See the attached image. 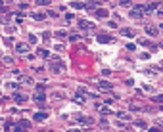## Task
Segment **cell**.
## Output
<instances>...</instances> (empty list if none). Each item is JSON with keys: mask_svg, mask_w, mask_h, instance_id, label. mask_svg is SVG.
<instances>
[{"mask_svg": "<svg viewBox=\"0 0 163 132\" xmlns=\"http://www.w3.org/2000/svg\"><path fill=\"white\" fill-rule=\"evenodd\" d=\"M52 98H54V100H62L63 94H62V92H52Z\"/></svg>", "mask_w": 163, "mask_h": 132, "instance_id": "d6986e66", "label": "cell"}, {"mask_svg": "<svg viewBox=\"0 0 163 132\" xmlns=\"http://www.w3.org/2000/svg\"><path fill=\"white\" fill-rule=\"evenodd\" d=\"M117 117H119L121 121H131V115L125 113V111H117Z\"/></svg>", "mask_w": 163, "mask_h": 132, "instance_id": "8fae6325", "label": "cell"}, {"mask_svg": "<svg viewBox=\"0 0 163 132\" xmlns=\"http://www.w3.org/2000/svg\"><path fill=\"white\" fill-rule=\"evenodd\" d=\"M92 6H100V0H90L86 8H92Z\"/></svg>", "mask_w": 163, "mask_h": 132, "instance_id": "7402d4cb", "label": "cell"}, {"mask_svg": "<svg viewBox=\"0 0 163 132\" xmlns=\"http://www.w3.org/2000/svg\"><path fill=\"white\" fill-rule=\"evenodd\" d=\"M134 124H136V126H140V128H146V123H144V121H140V119L134 121Z\"/></svg>", "mask_w": 163, "mask_h": 132, "instance_id": "603a6c76", "label": "cell"}, {"mask_svg": "<svg viewBox=\"0 0 163 132\" xmlns=\"http://www.w3.org/2000/svg\"><path fill=\"white\" fill-rule=\"evenodd\" d=\"M38 6H44V4H50V0H37Z\"/></svg>", "mask_w": 163, "mask_h": 132, "instance_id": "cb8c5ba5", "label": "cell"}, {"mask_svg": "<svg viewBox=\"0 0 163 132\" xmlns=\"http://www.w3.org/2000/svg\"><path fill=\"white\" fill-rule=\"evenodd\" d=\"M44 17H46V13H33V19H37V21H42Z\"/></svg>", "mask_w": 163, "mask_h": 132, "instance_id": "9a60e30c", "label": "cell"}, {"mask_svg": "<svg viewBox=\"0 0 163 132\" xmlns=\"http://www.w3.org/2000/svg\"><path fill=\"white\" fill-rule=\"evenodd\" d=\"M146 33L150 36H157V27H154V25H146Z\"/></svg>", "mask_w": 163, "mask_h": 132, "instance_id": "52a82bcc", "label": "cell"}, {"mask_svg": "<svg viewBox=\"0 0 163 132\" xmlns=\"http://www.w3.org/2000/svg\"><path fill=\"white\" fill-rule=\"evenodd\" d=\"M56 36H65V31H56Z\"/></svg>", "mask_w": 163, "mask_h": 132, "instance_id": "d4e9b609", "label": "cell"}, {"mask_svg": "<svg viewBox=\"0 0 163 132\" xmlns=\"http://www.w3.org/2000/svg\"><path fill=\"white\" fill-rule=\"evenodd\" d=\"M19 79L25 82V84H33V79H31V77H21V75H19Z\"/></svg>", "mask_w": 163, "mask_h": 132, "instance_id": "e0dca14e", "label": "cell"}, {"mask_svg": "<svg viewBox=\"0 0 163 132\" xmlns=\"http://www.w3.org/2000/svg\"><path fill=\"white\" fill-rule=\"evenodd\" d=\"M71 8L81 10V8H86V4H83V2H71Z\"/></svg>", "mask_w": 163, "mask_h": 132, "instance_id": "5bb4252c", "label": "cell"}, {"mask_svg": "<svg viewBox=\"0 0 163 132\" xmlns=\"http://www.w3.org/2000/svg\"><path fill=\"white\" fill-rule=\"evenodd\" d=\"M17 124H19V126H23V128H29V126H31V123H29V121H19Z\"/></svg>", "mask_w": 163, "mask_h": 132, "instance_id": "ffe728a7", "label": "cell"}, {"mask_svg": "<svg viewBox=\"0 0 163 132\" xmlns=\"http://www.w3.org/2000/svg\"><path fill=\"white\" fill-rule=\"evenodd\" d=\"M96 86L100 88V90H104V92H110L111 88H113V86H111V82H107V80H98V82H96Z\"/></svg>", "mask_w": 163, "mask_h": 132, "instance_id": "3957f363", "label": "cell"}, {"mask_svg": "<svg viewBox=\"0 0 163 132\" xmlns=\"http://www.w3.org/2000/svg\"><path fill=\"white\" fill-rule=\"evenodd\" d=\"M29 42H37V36H35V35H29Z\"/></svg>", "mask_w": 163, "mask_h": 132, "instance_id": "484cf974", "label": "cell"}, {"mask_svg": "<svg viewBox=\"0 0 163 132\" xmlns=\"http://www.w3.org/2000/svg\"><path fill=\"white\" fill-rule=\"evenodd\" d=\"M121 35L123 36H134V31L132 29H121Z\"/></svg>", "mask_w": 163, "mask_h": 132, "instance_id": "7c38bea8", "label": "cell"}, {"mask_svg": "<svg viewBox=\"0 0 163 132\" xmlns=\"http://www.w3.org/2000/svg\"><path fill=\"white\" fill-rule=\"evenodd\" d=\"M154 101H163V96H155V98H154Z\"/></svg>", "mask_w": 163, "mask_h": 132, "instance_id": "4316f807", "label": "cell"}, {"mask_svg": "<svg viewBox=\"0 0 163 132\" xmlns=\"http://www.w3.org/2000/svg\"><path fill=\"white\" fill-rule=\"evenodd\" d=\"M69 132H81V130H77V128H73V130H69Z\"/></svg>", "mask_w": 163, "mask_h": 132, "instance_id": "f546056e", "label": "cell"}, {"mask_svg": "<svg viewBox=\"0 0 163 132\" xmlns=\"http://www.w3.org/2000/svg\"><path fill=\"white\" fill-rule=\"evenodd\" d=\"M79 27H81V29H92L94 23H90L88 19H79Z\"/></svg>", "mask_w": 163, "mask_h": 132, "instance_id": "277c9868", "label": "cell"}, {"mask_svg": "<svg viewBox=\"0 0 163 132\" xmlns=\"http://www.w3.org/2000/svg\"><path fill=\"white\" fill-rule=\"evenodd\" d=\"M77 121L83 123V124H92L94 123V119H90V117H77Z\"/></svg>", "mask_w": 163, "mask_h": 132, "instance_id": "9c48e42d", "label": "cell"}, {"mask_svg": "<svg viewBox=\"0 0 163 132\" xmlns=\"http://www.w3.org/2000/svg\"><path fill=\"white\" fill-rule=\"evenodd\" d=\"M94 13H96V17H107V10L106 8H98Z\"/></svg>", "mask_w": 163, "mask_h": 132, "instance_id": "30bf717a", "label": "cell"}, {"mask_svg": "<svg viewBox=\"0 0 163 132\" xmlns=\"http://www.w3.org/2000/svg\"><path fill=\"white\" fill-rule=\"evenodd\" d=\"M129 2H131V0H121V4H123V6H127Z\"/></svg>", "mask_w": 163, "mask_h": 132, "instance_id": "83f0119b", "label": "cell"}, {"mask_svg": "<svg viewBox=\"0 0 163 132\" xmlns=\"http://www.w3.org/2000/svg\"><path fill=\"white\" fill-rule=\"evenodd\" d=\"M50 69H52V73H62L63 71V61L56 56L50 57Z\"/></svg>", "mask_w": 163, "mask_h": 132, "instance_id": "6da1fadb", "label": "cell"}, {"mask_svg": "<svg viewBox=\"0 0 163 132\" xmlns=\"http://www.w3.org/2000/svg\"><path fill=\"white\" fill-rule=\"evenodd\" d=\"M131 109H132V111H136V109H142V105H140V104H136V101H132V104H131Z\"/></svg>", "mask_w": 163, "mask_h": 132, "instance_id": "44dd1931", "label": "cell"}, {"mask_svg": "<svg viewBox=\"0 0 163 132\" xmlns=\"http://www.w3.org/2000/svg\"><path fill=\"white\" fill-rule=\"evenodd\" d=\"M38 56H40V57H50V54H48V50L40 48V50H38Z\"/></svg>", "mask_w": 163, "mask_h": 132, "instance_id": "2e32d148", "label": "cell"}, {"mask_svg": "<svg viewBox=\"0 0 163 132\" xmlns=\"http://www.w3.org/2000/svg\"><path fill=\"white\" fill-rule=\"evenodd\" d=\"M148 132H163V126H161V124H157V126H154V128H150Z\"/></svg>", "mask_w": 163, "mask_h": 132, "instance_id": "ac0fdd59", "label": "cell"}, {"mask_svg": "<svg viewBox=\"0 0 163 132\" xmlns=\"http://www.w3.org/2000/svg\"><path fill=\"white\" fill-rule=\"evenodd\" d=\"M16 50H17L19 54H25V52L29 50V44H25V42H19V44H16Z\"/></svg>", "mask_w": 163, "mask_h": 132, "instance_id": "5b68a950", "label": "cell"}, {"mask_svg": "<svg viewBox=\"0 0 163 132\" xmlns=\"http://www.w3.org/2000/svg\"><path fill=\"white\" fill-rule=\"evenodd\" d=\"M13 100H16L17 104H25V101H27V96H25V94H19V92H17V94L13 96Z\"/></svg>", "mask_w": 163, "mask_h": 132, "instance_id": "ba28073f", "label": "cell"}, {"mask_svg": "<svg viewBox=\"0 0 163 132\" xmlns=\"http://www.w3.org/2000/svg\"><path fill=\"white\" fill-rule=\"evenodd\" d=\"M46 113H42V111H38V113H35V121H44V119H46Z\"/></svg>", "mask_w": 163, "mask_h": 132, "instance_id": "4fadbf2b", "label": "cell"}, {"mask_svg": "<svg viewBox=\"0 0 163 132\" xmlns=\"http://www.w3.org/2000/svg\"><path fill=\"white\" fill-rule=\"evenodd\" d=\"M33 98H35V101H38L40 105H44V104H46V94H44V90H37Z\"/></svg>", "mask_w": 163, "mask_h": 132, "instance_id": "7a4b0ae2", "label": "cell"}, {"mask_svg": "<svg viewBox=\"0 0 163 132\" xmlns=\"http://www.w3.org/2000/svg\"><path fill=\"white\" fill-rule=\"evenodd\" d=\"M98 42H102V44L113 42V36H110V35H100V36H98Z\"/></svg>", "mask_w": 163, "mask_h": 132, "instance_id": "8992f818", "label": "cell"}, {"mask_svg": "<svg viewBox=\"0 0 163 132\" xmlns=\"http://www.w3.org/2000/svg\"><path fill=\"white\" fill-rule=\"evenodd\" d=\"M16 132H23V130H21V126H19V124H17V128H16Z\"/></svg>", "mask_w": 163, "mask_h": 132, "instance_id": "f1b7e54d", "label": "cell"}]
</instances>
